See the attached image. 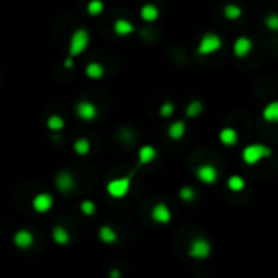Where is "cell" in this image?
<instances>
[{"mask_svg":"<svg viewBox=\"0 0 278 278\" xmlns=\"http://www.w3.org/2000/svg\"><path fill=\"white\" fill-rule=\"evenodd\" d=\"M221 38L217 33H205L200 43L197 46V54L200 55H210L213 52H217L221 49Z\"/></svg>","mask_w":278,"mask_h":278,"instance_id":"cell-5","label":"cell"},{"mask_svg":"<svg viewBox=\"0 0 278 278\" xmlns=\"http://www.w3.org/2000/svg\"><path fill=\"white\" fill-rule=\"evenodd\" d=\"M113 30H114V33L117 34V36L124 38V36H129V34L134 33V31H135V26L132 25V23L129 22V20H126V18H119V20H116V22H114Z\"/></svg>","mask_w":278,"mask_h":278,"instance_id":"cell-15","label":"cell"},{"mask_svg":"<svg viewBox=\"0 0 278 278\" xmlns=\"http://www.w3.org/2000/svg\"><path fill=\"white\" fill-rule=\"evenodd\" d=\"M187 254L189 257L196 260H205L210 257L212 254V244L210 241L205 239V238H196L191 241L189 244V249H187Z\"/></svg>","mask_w":278,"mask_h":278,"instance_id":"cell-4","label":"cell"},{"mask_svg":"<svg viewBox=\"0 0 278 278\" xmlns=\"http://www.w3.org/2000/svg\"><path fill=\"white\" fill-rule=\"evenodd\" d=\"M98 238L103 244H116L117 241H119V234L116 233V229L109 225H104L100 228L98 231Z\"/></svg>","mask_w":278,"mask_h":278,"instance_id":"cell-13","label":"cell"},{"mask_svg":"<svg viewBox=\"0 0 278 278\" xmlns=\"http://www.w3.org/2000/svg\"><path fill=\"white\" fill-rule=\"evenodd\" d=\"M252 51V41L249 39L247 36H239L234 39V44H233V54L236 55L238 59H244L247 57L249 54Z\"/></svg>","mask_w":278,"mask_h":278,"instance_id":"cell-10","label":"cell"},{"mask_svg":"<svg viewBox=\"0 0 278 278\" xmlns=\"http://www.w3.org/2000/svg\"><path fill=\"white\" fill-rule=\"evenodd\" d=\"M103 10H104V2H103V0H89L88 5H86L88 15H91V17L101 15Z\"/></svg>","mask_w":278,"mask_h":278,"instance_id":"cell-28","label":"cell"},{"mask_svg":"<svg viewBox=\"0 0 278 278\" xmlns=\"http://www.w3.org/2000/svg\"><path fill=\"white\" fill-rule=\"evenodd\" d=\"M89 31L85 30V28H78V30H75L72 38H70V44H68V55L70 57H78L83 52L86 51V47L89 44Z\"/></svg>","mask_w":278,"mask_h":278,"instance_id":"cell-2","label":"cell"},{"mask_svg":"<svg viewBox=\"0 0 278 278\" xmlns=\"http://www.w3.org/2000/svg\"><path fill=\"white\" fill-rule=\"evenodd\" d=\"M197 179L200 180L202 184H215L217 182V179H218V171L217 168H215L213 164H202V166H199L197 168Z\"/></svg>","mask_w":278,"mask_h":278,"instance_id":"cell-8","label":"cell"},{"mask_svg":"<svg viewBox=\"0 0 278 278\" xmlns=\"http://www.w3.org/2000/svg\"><path fill=\"white\" fill-rule=\"evenodd\" d=\"M151 218H153V221H156V223H159V225L169 223L171 218H172L169 207L166 204H163V202L156 204L155 207L151 208Z\"/></svg>","mask_w":278,"mask_h":278,"instance_id":"cell-11","label":"cell"},{"mask_svg":"<svg viewBox=\"0 0 278 278\" xmlns=\"http://www.w3.org/2000/svg\"><path fill=\"white\" fill-rule=\"evenodd\" d=\"M46 124H47V129L52 130V132H59V130H62V129L65 127V121L62 119L59 114L49 116V117H47V122Z\"/></svg>","mask_w":278,"mask_h":278,"instance_id":"cell-26","label":"cell"},{"mask_svg":"<svg viewBox=\"0 0 278 278\" xmlns=\"http://www.w3.org/2000/svg\"><path fill=\"white\" fill-rule=\"evenodd\" d=\"M140 18L145 23H155L159 18V9L153 4H145L140 9Z\"/></svg>","mask_w":278,"mask_h":278,"instance_id":"cell-14","label":"cell"},{"mask_svg":"<svg viewBox=\"0 0 278 278\" xmlns=\"http://www.w3.org/2000/svg\"><path fill=\"white\" fill-rule=\"evenodd\" d=\"M223 15L226 20H229V22H236V20L241 18L242 10H241V7L236 4H226L223 9Z\"/></svg>","mask_w":278,"mask_h":278,"instance_id":"cell-22","label":"cell"},{"mask_svg":"<svg viewBox=\"0 0 278 278\" xmlns=\"http://www.w3.org/2000/svg\"><path fill=\"white\" fill-rule=\"evenodd\" d=\"M89 150H91V143H89L88 138H78V140H75V143H73V151L78 156L88 155Z\"/></svg>","mask_w":278,"mask_h":278,"instance_id":"cell-24","label":"cell"},{"mask_svg":"<svg viewBox=\"0 0 278 278\" xmlns=\"http://www.w3.org/2000/svg\"><path fill=\"white\" fill-rule=\"evenodd\" d=\"M272 155V148L267 147L263 143H251L242 150L241 158L247 166H255L257 163H260L263 158H268Z\"/></svg>","mask_w":278,"mask_h":278,"instance_id":"cell-1","label":"cell"},{"mask_svg":"<svg viewBox=\"0 0 278 278\" xmlns=\"http://www.w3.org/2000/svg\"><path fill=\"white\" fill-rule=\"evenodd\" d=\"M197 197V192H196V189L194 187H191V186H184L182 189L179 191V199L182 200L184 204H191V202H194V199Z\"/></svg>","mask_w":278,"mask_h":278,"instance_id":"cell-27","label":"cell"},{"mask_svg":"<svg viewBox=\"0 0 278 278\" xmlns=\"http://www.w3.org/2000/svg\"><path fill=\"white\" fill-rule=\"evenodd\" d=\"M265 26L270 31L278 33V13H268L265 18Z\"/></svg>","mask_w":278,"mask_h":278,"instance_id":"cell-30","label":"cell"},{"mask_svg":"<svg viewBox=\"0 0 278 278\" xmlns=\"http://www.w3.org/2000/svg\"><path fill=\"white\" fill-rule=\"evenodd\" d=\"M64 67L65 68H73V57H70V55H68V57L64 60Z\"/></svg>","mask_w":278,"mask_h":278,"instance_id":"cell-32","label":"cell"},{"mask_svg":"<svg viewBox=\"0 0 278 278\" xmlns=\"http://www.w3.org/2000/svg\"><path fill=\"white\" fill-rule=\"evenodd\" d=\"M132 179H134V174H127L124 177H116L113 180H109L108 186H106V191L108 194L113 199H122L126 197L129 191H130V186H132Z\"/></svg>","mask_w":278,"mask_h":278,"instance_id":"cell-3","label":"cell"},{"mask_svg":"<svg viewBox=\"0 0 278 278\" xmlns=\"http://www.w3.org/2000/svg\"><path fill=\"white\" fill-rule=\"evenodd\" d=\"M51 234H52L54 242H55V244H59V246H65V244L70 242V233H68L67 229L64 226H60V225L54 226Z\"/></svg>","mask_w":278,"mask_h":278,"instance_id":"cell-18","label":"cell"},{"mask_svg":"<svg viewBox=\"0 0 278 278\" xmlns=\"http://www.w3.org/2000/svg\"><path fill=\"white\" fill-rule=\"evenodd\" d=\"M55 187L59 189L62 194H70L75 187V177L72 172L68 171H60L57 176H55Z\"/></svg>","mask_w":278,"mask_h":278,"instance_id":"cell-9","label":"cell"},{"mask_svg":"<svg viewBox=\"0 0 278 278\" xmlns=\"http://www.w3.org/2000/svg\"><path fill=\"white\" fill-rule=\"evenodd\" d=\"M262 117L270 124H278V101L268 103L262 111Z\"/></svg>","mask_w":278,"mask_h":278,"instance_id":"cell-19","label":"cell"},{"mask_svg":"<svg viewBox=\"0 0 278 278\" xmlns=\"http://www.w3.org/2000/svg\"><path fill=\"white\" fill-rule=\"evenodd\" d=\"M204 113V104L202 101L199 100H192L189 104H187L186 108V117H189V119H194V117H197Z\"/></svg>","mask_w":278,"mask_h":278,"instance_id":"cell-23","label":"cell"},{"mask_svg":"<svg viewBox=\"0 0 278 278\" xmlns=\"http://www.w3.org/2000/svg\"><path fill=\"white\" fill-rule=\"evenodd\" d=\"M54 207V199L49 192H39L33 199V210L36 213H47Z\"/></svg>","mask_w":278,"mask_h":278,"instance_id":"cell-7","label":"cell"},{"mask_svg":"<svg viewBox=\"0 0 278 278\" xmlns=\"http://www.w3.org/2000/svg\"><path fill=\"white\" fill-rule=\"evenodd\" d=\"M184 135H186V122L176 121L168 127V137L171 140H180Z\"/></svg>","mask_w":278,"mask_h":278,"instance_id":"cell-20","label":"cell"},{"mask_svg":"<svg viewBox=\"0 0 278 278\" xmlns=\"http://www.w3.org/2000/svg\"><path fill=\"white\" fill-rule=\"evenodd\" d=\"M75 114L78 116L81 121L91 122L98 117V108H96L95 103L83 100V101H78L75 104Z\"/></svg>","mask_w":278,"mask_h":278,"instance_id":"cell-6","label":"cell"},{"mask_svg":"<svg viewBox=\"0 0 278 278\" xmlns=\"http://www.w3.org/2000/svg\"><path fill=\"white\" fill-rule=\"evenodd\" d=\"M85 73H86L88 78L100 80L104 76V67L100 64V62H89V64L85 67Z\"/></svg>","mask_w":278,"mask_h":278,"instance_id":"cell-21","label":"cell"},{"mask_svg":"<svg viewBox=\"0 0 278 278\" xmlns=\"http://www.w3.org/2000/svg\"><path fill=\"white\" fill-rule=\"evenodd\" d=\"M156 156H158V151L155 147H151V145H143V147L138 150V163L140 164H150L155 161Z\"/></svg>","mask_w":278,"mask_h":278,"instance_id":"cell-17","label":"cell"},{"mask_svg":"<svg viewBox=\"0 0 278 278\" xmlns=\"http://www.w3.org/2000/svg\"><path fill=\"white\" fill-rule=\"evenodd\" d=\"M80 210L85 217H93V215L96 213V205H95L93 200H83V202L80 204Z\"/></svg>","mask_w":278,"mask_h":278,"instance_id":"cell-29","label":"cell"},{"mask_svg":"<svg viewBox=\"0 0 278 278\" xmlns=\"http://www.w3.org/2000/svg\"><path fill=\"white\" fill-rule=\"evenodd\" d=\"M226 187L231 192H241V191H244L246 180H244V177H241V176H231L228 179Z\"/></svg>","mask_w":278,"mask_h":278,"instance_id":"cell-25","label":"cell"},{"mask_svg":"<svg viewBox=\"0 0 278 278\" xmlns=\"http://www.w3.org/2000/svg\"><path fill=\"white\" fill-rule=\"evenodd\" d=\"M174 114V104L171 101H166L161 104V108H159V116L164 117V119H168L169 116Z\"/></svg>","mask_w":278,"mask_h":278,"instance_id":"cell-31","label":"cell"},{"mask_svg":"<svg viewBox=\"0 0 278 278\" xmlns=\"http://www.w3.org/2000/svg\"><path fill=\"white\" fill-rule=\"evenodd\" d=\"M13 244L20 249H30L34 244V236L30 229H18L13 234Z\"/></svg>","mask_w":278,"mask_h":278,"instance_id":"cell-12","label":"cell"},{"mask_svg":"<svg viewBox=\"0 0 278 278\" xmlns=\"http://www.w3.org/2000/svg\"><path fill=\"white\" fill-rule=\"evenodd\" d=\"M218 138L225 147H234V145L238 143V132L233 127H225L220 130Z\"/></svg>","mask_w":278,"mask_h":278,"instance_id":"cell-16","label":"cell"},{"mask_svg":"<svg viewBox=\"0 0 278 278\" xmlns=\"http://www.w3.org/2000/svg\"><path fill=\"white\" fill-rule=\"evenodd\" d=\"M119 276H121L119 270H113V272H111V278H119Z\"/></svg>","mask_w":278,"mask_h":278,"instance_id":"cell-33","label":"cell"}]
</instances>
